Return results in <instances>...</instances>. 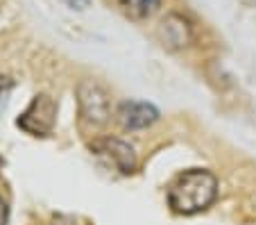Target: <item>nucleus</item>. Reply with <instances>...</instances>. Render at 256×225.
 <instances>
[{
	"mask_svg": "<svg viewBox=\"0 0 256 225\" xmlns=\"http://www.w3.org/2000/svg\"><path fill=\"white\" fill-rule=\"evenodd\" d=\"M10 84H12V82H10V80H7V78H0V93L5 91V89L10 87Z\"/></svg>",
	"mask_w": 256,
	"mask_h": 225,
	"instance_id": "9d476101",
	"label": "nucleus"
},
{
	"mask_svg": "<svg viewBox=\"0 0 256 225\" xmlns=\"http://www.w3.org/2000/svg\"><path fill=\"white\" fill-rule=\"evenodd\" d=\"M0 225H7V205L2 198H0Z\"/></svg>",
	"mask_w": 256,
	"mask_h": 225,
	"instance_id": "6e6552de",
	"label": "nucleus"
},
{
	"mask_svg": "<svg viewBox=\"0 0 256 225\" xmlns=\"http://www.w3.org/2000/svg\"><path fill=\"white\" fill-rule=\"evenodd\" d=\"M156 118H159V112L150 103H140V100H125V103H120V107L116 112V121L125 130L150 127L152 123H156Z\"/></svg>",
	"mask_w": 256,
	"mask_h": 225,
	"instance_id": "39448f33",
	"label": "nucleus"
},
{
	"mask_svg": "<svg viewBox=\"0 0 256 225\" xmlns=\"http://www.w3.org/2000/svg\"><path fill=\"white\" fill-rule=\"evenodd\" d=\"M66 3H70V5H75V3H80L82 7H88V0H66Z\"/></svg>",
	"mask_w": 256,
	"mask_h": 225,
	"instance_id": "9b49d317",
	"label": "nucleus"
},
{
	"mask_svg": "<svg viewBox=\"0 0 256 225\" xmlns=\"http://www.w3.org/2000/svg\"><path fill=\"white\" fill-rule=\"evenodd\" d=\"M54 121H57V103L50 96L41 93L30 103V107L20 114L18 125L32 137H48L52 132Z\"/></svg>",
	"mask_w": 256,
	"mask_h": 225,
	"instance_id": "7ed1b4c3",
	"label": "nucleus"
},
{
	"mask_svg": "<svg viewBox=\"0 0 256 225\" xmlns=\"http://www.w3.org/2000/svg\"><path fill=\"white\" fill-rule=\"evenodd\" d=\"M52 225H75V220L66 218V216H59V218H54V223H52Z\"/></svg>",
	"mask_w": 256,
	"mask_h": 225,
	"instance_id": "1a4fd4ad",
	"label": "nucleus"
},
{
	"mask_svg": "<svg viewBox=\"0 0 256 225\" xmlns=\"http://www.w3.org/2000/svg\"><path fill=\"white\" fill-rule=\"evenodd\" d=\"M159 37L164 44H168L170 48H182L190 41V25L188 21H184L182 16L170 14L168 19L161 21Z\"/></svg>",
	"mask_w": 256,
	"mask_h": 225,
	"instance_id": "423d86ee",
	"label": "nucleus"
},
{
	"mask_svg": "<svg viewBox=\"0 0 256 225\" xmlns=\"http://www.w3.org/2000/svg\"><path fill=\"white\" fill-rule=\"evenodd\" d=\"M112 3L122 12V14L134 19V21L148 19V16H152L154 10L159 7V0H112Z\"/></svg>",
	"mask_w": 256,
	"mask_h": 225,
	"instance_id": "0eeeda50",
	"label": "nucleus"
},
{
	"mask_svg": "<svg viewBox=\"0 0 256 225\" xmlns=\"http://www.w3.org/2000/svg\"><path fill=\"white\" fill-rule=\"evenodd\" d=\"M218 198V180L204 168H193L179 175L168 189V205L174 214L193 216L213 205Z\"/></svg>",
	"mask_w": 256,
	"mask_h": 225,
	"instance_id": "f257e3e1",
	"label": "nucleus"
},
{
	"mask_svg": "<svg viewBox=\"0 0 256 225\" xmlns=\"http://www.w3.org/2000/svg\"><path fill=\"white\" fill-rule=\"evenodd\" d=\"M91 150L100 157L102 162H106L109 166H114L120 173H134L136 168V152L130 143H125L122 139H114V137H104V139H96L91 143Z\"/></svg>",
	"mask_w": 256,
	"mask_h": 225,
	"instance_id": "20e7f679",
	"label": "nucleus"
},
{
	"mask_svg": "<svg viewBox=\"0 0 256 225\" xmlns=\"http://www.w3.org/2000/svg\"><path fill=\"white\" fill-rule=\"evenodd\" d=\"M78 105H80V116L91 125H102L112 116V107H109V93L93 80H84L78 87Z\"/></svg>",
	"mask_w": 256,
	"mask_h": 225,
	"instance_id": "f03ea898",
	"label": "nucleus"
}]
</instances>
